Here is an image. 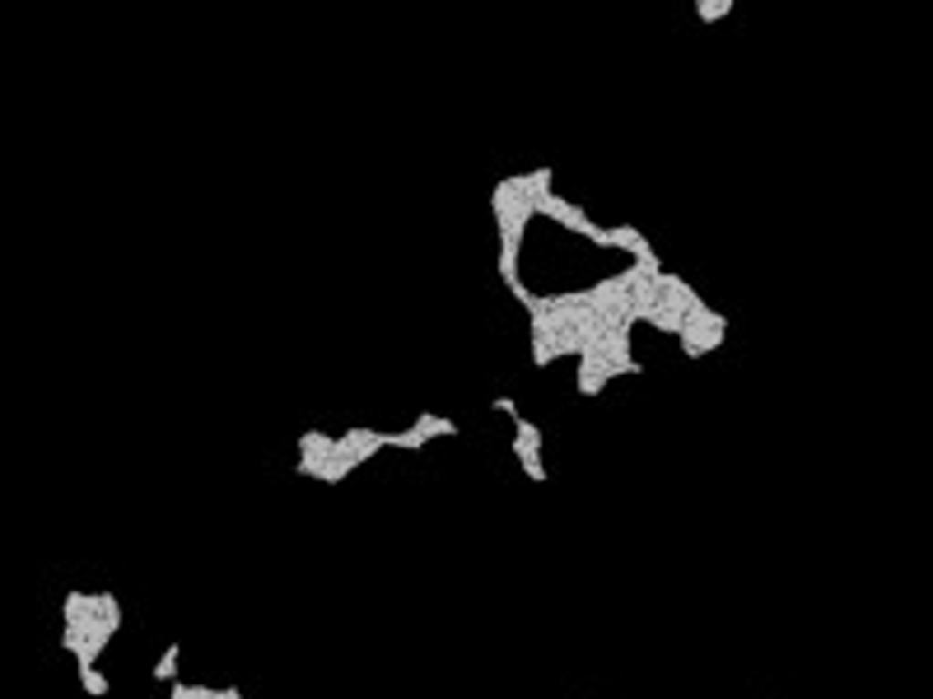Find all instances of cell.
Wrapping results in <instances>:
<instances>
[{"instance_id": "1", "label": "cell", "mask_w": 933, "mask_h": 699, "mask_svg": "<svg viewBox=\"0 0 933 699\" xmlns=\"http://www.w3.org/2000/svg\"><path fill=\"white\" fill-rule=\"evenodd\" d=\"M677 341H681V355H686V359H705L710 350H719V345L728 341V317L705 303L696 317H686V326H681Z\"/></svg>"}, {"instance_id": "2", "label": "cell", "mask_w": 933, "mask_h": 699, "mask_svg": "<svg viewBox=\"0 0 933 699\" xmlns=\"http://www.w3.org/2000/svg\"><path fill=\"white\" fill-rule=\"evenodd\" d=\"M383 447H388V434H378V429H364V425H355V429L337 434V452H346V457H350L355 467L374 462Z\"/></svg>"}, {"instance_id": "3", "label": "cell", "mask_w": 933, "mask_h": 699, "mask_svg": "<svg viewBox=\"0 0 933 699\" xmlns=\"http://www.w3.org/2000/svg\"><path fill=\"white\" fill-rule=\"evenodd\" d=\"M606 248L630 252L635 262H639L644 252H654V248H648V238H644V229H635V224H617V229H606Z\"/></svg>"}, {"instance_id": "4", "label": "cell", "mask_w": 933, "mask_h": 699, "mask_svg": "<svg viewBox=\"0 0 933 699\" xmlns=\"http://www.w3.org/2000/svg\"><path fill=\"white\" fill-rule=\"evenodd\" d=\"M332 452H337V434H322V429L299 434V462H327Z\"/></svg>"}, {"instance_id": "5", "label": "cell", "mask_w": 933, "mask_h": 699, "mask_svg": "<svg viewBox=\"0 0 933 699\" xmlns=\"http://www.w3.org/2000/svg\"><path fill=\"white\" fill-rule=\"evenodd\" d=\"M411 429L430 443V438H458V420H449V416H434V410H420V416L411 420Z\"/></svg>"}, {"instance_id": "6", "label": "cell", "mask_w": 933, "mask_h": 699, "mask_svg": "<svg viewBox=\"0 0 933 699\" xmlns=\"http://www.w3.org/2000/svg\"><path fill=\"white\" fill-rule=\"evenodd\" d=\"M178 657H182V643L173 639L164 653H159V663H154V681H159V685H178V681H182V676H178Z\"/></svg>"}, {"instance_id": "7", "label": "cell", "mask_w": 933, "mask_h": 699, "mask_svg": "<svg viewBox=\"0 0 933 699\" xmlns=\"http://www.w3.org/2000/svg\"><path fill=\"white\" fill-rule=\"evenodd\" d=\"M728 15H733V0H696V19H705V24H719Z\"/></svg>"}, {"instance_id": "8", "label": "cell", "mask_w": 933, "mask_h": 699, "mask_svg": "<svg viewBox=\"0 0 933 699\" xmlns=\"http://www.w3.org/2000/svg\"><path fill=\"white\" fill-rule=\"evenodd\" d=\"M79 685H85V694H94V699H103L112 685H108V676L98 672V667H79Z\"/></svg>"}, {"instance_id": "9", "label": "cell", "mask_w": 933, "mask_h": 699, "mask_svg": "<svg viewBox=\"0 0 933 699\" xmlns=\"http://www.w3.org/2000/svg\"><path fill=\"white\" fill-rule=\"evenodd\" d=\"M388 447H397V452H420L425 438H420L416 429H401V434H388Z\"/></svg>"}, {"instance_id": "10", "label": "cell", "mask_w": 933, "mask_h": 699, "mask_svg": "<svg viewBox=\"0 0 933 699\" xmlns=\"http://www.w3.org/2000/svg\"><path fill=\"white\" fill-rule=\"evenodd\" d=\"M196 699H248L238 685H224V690H215V685H196Z\"/></svg>"}, {"instance_id": "11", "label": "cell", "mask_w": 933, "mask_h": 699, "mask_svg": "<svg viewBox=\"0 0 933 699\" xmlns=\"http://www.w3.org/2000/svg\"><path fill=\"white\" fill-rule=\"evenodd\" d=\"M491 410H500V416H509L513 425L523 420V416H518V401H513V396H495V401H491Z\"/></svg>"}, {"instance_id": "12", "label": "cell", "mask_w": 933, "mask_h": 699, "mask_svg": "<svg viewBox=\"0 0 933 699\" xmlns=\"http://www.w3.org/2000/svg\"><path fill=\"white\" fill-rule=\"evenodd\" d=\"M169 699H196V685L178 681V685H169Z\"/></svg>"}]
</instances>
